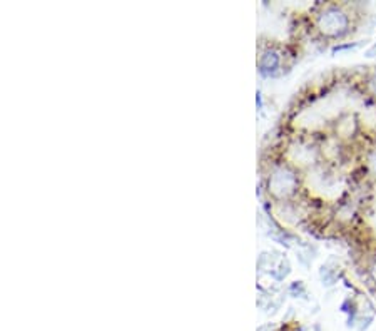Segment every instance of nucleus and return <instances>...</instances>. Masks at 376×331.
Returning <instances> with one entry per match:
<instances>
[{"mask_svg":"<svg viewBox=\"0 0 376 331\" xmlns=\"http://www.w3.org/2000/svg\"><path fill=\"white\" fill-rule=\"evenodd\" d=\"M318 25L321 29V32L326 34V36H338V34L344 32V29H347L348 19L338 8H328L319 17Z\"/></svg>","mask_w":376,"mask_h":331,"instance_id":"obj_1","label":"nucleus"},{"mask_svg":"<svg viewBox=\"0 0 376 331\" xmlns=\"http://www.w3.org/2000/svg\"><path fill=\"white\" fill-rule=\"evenodd\" d=\"M370 168H371V171L376 174V151L371 152V156H370Z\"/></svg>","mask_w":376,"mask_h":331,"instance_id":"obj_2","label":"nucleus"},{"mask_svg":"<svg viewBox=\"0 0 376 331\" xmlns=\"http://www.w3.org/2000/svg\"><path fill=\"white\" fill-rule=\"evenodd\" d=\"M371 86H373V93L376 94V77L373 79V82H371Z\"/></svg>","mask_w":376,"mask_h":331,"instance_id":"obj_3","label":"nucleus"},{"mask_svg":"<svg viewBox=\"0 0 376 331\" xmlns=\"http://www.w3.org/2000/svg\"><path fill=\"white\" fill-rule=\"evenodd\" d=\"M373 276H375V280H376V266H375V269H373Z\"/></svg>","mask_w":376,"mask_h":331,"instance_id":"obj_4","label":"nucleus"}]
</instances>
